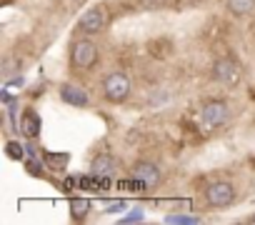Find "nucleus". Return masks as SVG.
I'll use <instances>...</instances> for the list:
<instances>
[{"instance_id":"nucleus-1","label":"nucleus","mask_w":255,"mask_h":225,"mask_svg":"<svg viewBox=\"0 0 255 225\" xmlns=\"http://www.w3.org/2000/svg\"><path fill=\"white\" fill-rule=\"evenodd\" d=\"M103 95L110 103H125L130 95V78L125 73H110L103 80Z\"/></svg>"},{"instance_id":"nucleus-2","label":"nucleus","mask_w":255,"mask_h":225,"mask_svg":"<svg viewBox=\"0 0 255 225\" xmlns=\"http://www.w3.org/2000/svg\"><path fill=\"white\" fill-rule=\"evenodd\" d=\"M70 63L75 70H90L98 63V45L90 38H83L70 50Z\"/></svg>"},{"instance_id":"nucleus-3","label":"nucleus","mask_w":255,"mask_h":225,"mask_svg":"<svg viewBox=\"0 0 255 225\" xmlns=\"http://www.w3.org/2000/svg\"><path fill=\"white\" fill-rule=\"evenodd\" d=\"M105 25H108V10H105V5H95V8L85 10L80 15V20H78V30L83 35H98V33L105 30Z\"/></svg>"},{"instance_id":"nucleus-4","label":"nucleus","mask_w":255,"mask_h":225,"mask_svg":"<svg viewBox=\"0 0 255 225\" xmlns=\"http://www.w3.org/2000/svg\"><path fill=\"white\" fill-rule=\"evenodd\" d=\"M228 115H230V112H228V103L225 100H208L200 108V120H203V125L208 130H215V128L225 125Z\"/></svg>"},{"instance_id":"nucleus-5","label":"nucleus","mask_w":255,"mask_h":225,"mask_svg":"<svg viewBox=\"0 0 255 225\" xmlns=\"http://www.w3.org/2000/svg\"><path fill=\"white\" fill-rule=\"evenodd\" d=\"M205 200H208L210 208H228V205L235 200V188H233V183H228V180H215V183H210L208 190H205Z\"/></svg>"},{"instance_id":"nucleus-6","label":"nucleus","mask_w":255,"mask_h":225,"mask_svg":"<svg viewBox=\"0 0 255 225\" xmlns=\"http://www.w3.org/2000/svg\"><path fill=\"white\" fill-rule=\"evenodd\" d=\"M213 78H215L220 85H235V83L240 80V68H238L233 60L220 58V60H215V65H213Z\"/></svg>"},{"instance_id":"nucleus-7","label":"nucleus","mask_w":255,"mask_h":225,"mask_svg":"<svg viewBox=\"0 0 255 225\" xmlns=\"http://www.w3.org/2000/svg\"><path fill=\"white\" fill-rule=\"evenodd\" d=\"M133 175H135L143 185H148V188H153V185L160 183V168L153 165V163H148V160L135 163V165H133Z\"/></svg>"},{"instance_id":"nucleus-8","label":"nucleus","mask_w":255,"mask_h":225,"mask_svg":"<svg viewBox=\"0 0 255 225\" xmlns=\"http://www.w3.org/2000/svg\"><path fill=\"white\" fill-rule=\"evenodd\" d=\"M60 98H63L68 105H75V108H85V105L90 103L88 93H85L83 88L73 85V83H63V85H60Z\"/></svg>"},{"instance_id":"nucleus-9","label":"nucleus","mask_w":255,"mask_h":225,"mask_svg":"<svg viewBox=\"0 0 255 225\" xmlns=\"http://www.w3.org/2000/svg\"><path fill=\"white\" fill-rule=\"evenodd\" d=\"M40 115L33 110V108H28L25 112H23V118H20V130H23V135H28V138H35L38 133H40Z\"/></svg>"},{"instance_id":"nucleus-10","label":"nucleus","mask_w":255,"mask_h":225,"mask_svg":"<svg viewBox=\"0 0 255 225\" xmlns=\"http://www.w3.org/2000/svg\"><path fill=\"white\" fill-rule=\"evenodd\" d=\"M90 170H93V175H113V173L118 170V160H115L113 155H108V153L95 155Z\"/></svg>"},{"instance_id":"nucleus-11","label":"nucleus","mask_w":255,"mask_h":225,"mask_svg":"<svg viewBox=\"0 0 255 225\" xmlns=\"http://www.w3.org/2000/svg\"><path fill=\"white\" fill-rule=\"evenodd\" d=\"M228 10L233 15H248L255 10V0H228Z\"/></svg>"},{"instance_id":"nucleus-12","label":"nucleus","mask_w":255,"mask_h":225,"mask_svg":"<svg viewBox=\"0 0 255 225\" xmlns=\"http://www.w3.org/2000/svg\"><path fill=\"white\" fill-rule=\"evenodd\" d=\"M88 210H90V200H85V198H73L70 200V213H73V218L78 220H83L85 215H88Z\"/></svg>"},{"instance_id":"nucleus-13","label":"nucleus","mask_w":255,"mask_h":225,"mask_svg":"<svg viewBox=\"0 0 255 225\" xmlns=\"http://www.w3.org/2000/svg\"><path fill=\"white\" fill-rule=\"evenodd\" d=\"M168 223H200L198 218H190V215H170Z\"/></svg>"},{"instance_id":"nucleus-14","label":"nucleus","mask_w":255,"mask_h":225,"mask_svg":"<svg viewBox=\"0 0 255 225\" xmlns=\"http://www.w3.org/2000/svg\"><path fill=\"white\" fill-rule=\"evenodd\" d=\"M8 155L10 158H23V148L18 143H8Z\"/></svg>"},{"instance_id":"nucleus-15","label":"nucleus","mask_w":255,"mask_h":225,"mask_svg":"<svg viewBox=\"0 0 255 225\" xmlns=\"http://www.w3.org/2000/svg\"><path fill=\"white\" fill-rule=\"evenodd\" d=\"M120 210H125V203L120 200V203H113L110 208H108V213H120Z\"/></svg>"},{"instance_id":"nucleus-16","label":"nucleus","mask_w":255,"mask_h":225,"mask_svg":"<svg viewBox=\"0 0 255 225\" xmlns=\"http://www.w3.org/2000/svg\"><path fill=\"white\" fill-rule=\"evenodd\" d=\"M250 223H255V215H253V218H250Z\"/></svg>"}]
</instances>
